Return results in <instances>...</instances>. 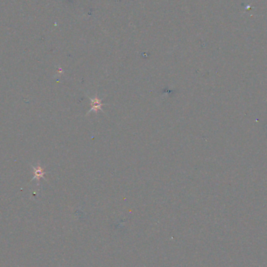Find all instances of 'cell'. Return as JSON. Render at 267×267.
Segmentation results:
<instances>
[{"label":"cell","mask_w":267,"mask_h":267,"mask_svg":"<svg viewBox=\"0 0 267 267\" xmlns=\"http://www.w3.org/2000/svg\"><path fill=\"white\" fill-rule=\"evenodd\" d=\"M31 166L32 168L34 169V171H35V176H34L32 180L36 179V180L39 182L40 179L43 178L44 177V175H45V172H44L43 169H42L39 165L37 166Z\"/></svg>","instance_id":"cell-1"},{"label":"cell","mask_w":267,"mask_h":267,"mask_svg":"<svg viewBox=\"0 0 267 267\" xmlns=\"http://www.w3.org/2000/svg\"><path fill=\"white\" fill-rule=\"evenodd\" d=\"M91 100H92V109H90V111H97L101 109V107H102L101 100H99L97 97H95V99H91Z\"/></svg>","instance_id":"cell-2"}]
</instances>
